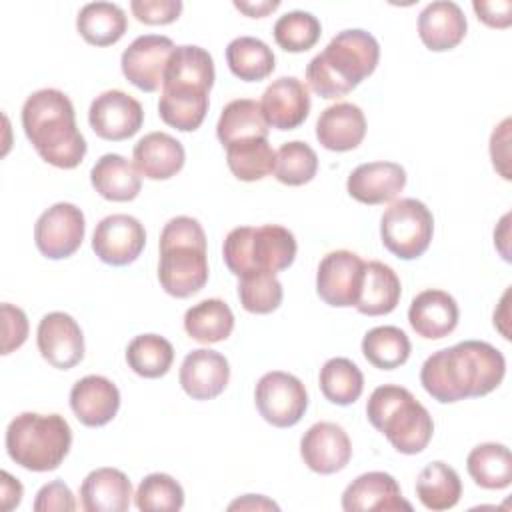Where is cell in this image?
I'll list each match as a JSON object with an SVG mask.
<instances>
[{
  "instance_id": "cell-35",
  "label": "cell",
  "mask_w": 512,
  "mask_h": 512,
  "mask_svg": "<svg viewBox=\"0 0 512 512\" xmlns=\"http://www.w3.org/2000/svg\"><path fill=\"white\" fill-rule=\"evenodd\" d=\"M226 62L230 72L244 82L264 80L276 66L272 48L254 36L234 38L226 46Z\"/></svg>"
},
{
  "instance_id": "cell-18",
  "label": "cell",
  "mask_w": 512,
  "mask_h": 512,
  "mask_svg": "<svg viewBox=\"0 0 512 512\" xmlns=\"http://www.w3.org/2000/svg\"><path fill=\"white\" fill-rule=\"evenodd\" d=\"M260 110L268 126L276 130H294L310 112L308 86L294 76H282L264 90Z\"/></svg>"
},
{
  "instance_id": "cell-1",
  "label": "cell",
  "mask_w": 512,
  "mask_h": 512,
  "mask_svg": "<svg viewBox=\"0 0 512 512\" xmlns=\"http://www.w3.org/2000/svg\"><path fill=\"white\" fill-rule=\"evenodd\" d=\"M506 360L498 348L482 340H464L430 354L420 368L424 390L442 404L480 398L496 390Z\"/></svg>"
},
{
  "instance_id": "cell-7",
  "label": "cell",
  "mask_w": 512,
  "mask_h": 512,
  "mask_svg": "<svg viewBox=\"0 0 512 512\" xmlns=\"http://www.w3.org/2000/svg\"><path fill=\"white\" fill-rule=\"evenodd\" d=\"M72 446L70 424L60 414L22 412L6 428L10 460L32 472L56 470Z\"/></svg>"
},
{
  "instance_id": "cell-48",
  "label": "cell",
  "mask_w": 512,
  "mask_h": 512,
  "mask_svg": "<svg viewBox=\"0 0 512 512\" xmlns=\"http://www.w3.org/2000/svg\"><path fill=\"white\" fill-rule=\"evenodd\" d=\"M472 8L478 16V20H482L486 26L490 28H508L512 22V2L510 0H492V2H484V0H474Z\"/></svg>"
},
{
  "instance_id": "cell-2",
  "label": "cell",
  "mask_w": 512,
  "mask_h": 512,
  "mask_svg": "<svg viewBox=\"0 0 512 512\" xmlns=\"http://www.w3.org/2000/svg\"><path fill=\"white\" fill-rule=\"evenodd\" d=\"M214 76V60L208 50L194 44L176 46L162 78L158 100L162 122L180 132L200 128L208 112Z\"/></svg>"
},
{
  "instance_id": "cell-6",
  "label": "cell",
  "mask_w": 512,
  "mask_h": 512,
  "mask_svg": "<svg viewBox=\"0 0 512 512\" xmlns=\"http://www.w3.org/2000/svg\"><path fill=\"white\" fill-rule=\"evenodd\" d=\"M366 416L400 454H418L432 440V416L408 388L378 386L368 398Z\"/></svg>"
},
{
  "instance_id": "cell-13",
  "label": "cell",
  "mask_w": 512,
  "mask_h": 512,
  "mask_svg": "<svg viewBox=\"0 0 512 512\" xmlns=\"http://www.w3.org/2000/svg\"><path fill=\"white\" fill-rule=\"evenodd\" d=\"M174 42L168 36L144 34L138 36L120 58L124 78L144 92H156L162 84L164 70L174 52Z\"/></svg>"
},
{
  "instance_id": "cell-14",
  "label": "cell",
  "mask_w": 512,
  "mask_h": 512,
  "mask_svg": "<svg viewBox=\"0 0 512 512\" xmlns=\"http://www.w3.org/2000/svg\"><path fill=\"white\" fill-rule=\"evenodd\" d=\"M146 230L138 218L130 214H110L96 224L92 250L110 266L132 264L144 250Z\"/></svg>"
},
{
  "instance_id": "cell-46",
  "label": "cell",
  "mask_w": 512,
  "mask_h": 512,
  "mask_svg": "<svg viewBox=\"0 0 512 512\" xmlns=\"http://www.w3.org/2000/svg\"><path fill=\"white\" fill-rule=\"evenodd\" d=\"M32 508L36 512H72L76 510V500L62 480H52L38 490Z\"/></svg>"
},
{
  "instance_id": "cell-5",
  "label": "cell",
  "mask_w": 512,
  "mask_h": 512,
  "mask_svg": "<svg viewBox=\"0 0 512 512\" xmlns=\"http://www.w3.org/2000/svg\"><path fill=\"white\" fill-rule=\"evenodd\" d=\"M158 280L166 294L188 298L208 282L206 234L196 218L176 216L160 232Z\"/></svg>"
},
{
  "instance_id": "cell-19",
  "label": "cell",
  "mask_w": 512,
  "mask_h": 512,
  "mask_svg": "<svg viewBox=\"0 0 512 512\" xmlns=\"http://www.w3.org/2000/svg\"><path fill=\"white\" fill-rule=\"evenodd\" d=\"M178 380L192 400H212L228 386L230 364L224 354L198 348L184 356Z\"/></svg>"
},
{
  "instance_id": "cell-29",
  "label": "cell",
  "mask_w": 512,
  "mask_h": 512,
  "mask_svg": "<svg viewBox=\"0 0 512 512\" xmlns=\"http://www.w3.org/2000/svg\"><path fill=\"white\" fill-rule=\"evenodd\" d=\"M402 286L396 272L378 260L364 264V280L356 310L364 316H384L390 314L400 302Z\"/></svg>"
},
{
  "instance_id": "cell-43",
  "label": "cell",
  "mask_w": 512,
  "mask_h": 512,
  "mask_svg": "<svg viewBox=\"0 0 512 512\" xmlns=\"http://www.w3.org/2000/svg\"><path fill=\"white\" fill-rule=\"evenodd\" d=\"M136 508L142 512H176L184 506V490L170 474H148L134 494Z\"/></svg>"
},
{
  "instance_id": "cell-9",
  "label": "cell",
  "mask_w": 512,
  "mask_h": 512,
  "mask_svg": "<svg viewBox=\"0 0 512 512\" xmlns=\"http://www.w3.org/2000/svg\"><path fill=\"white\" fill-rule=\"evenodd\" d=\"M434 234V216L428 206L416 198L392 202L380 218V238L388 252L400 260L422 256Z\"/></svg>"
},
{
  "instance_id": "cell-41",
  "label": "cell",
  "mask_w": 512,
  "mask_h": 512,
  "mask_svg": "<svg viewBox=\"0 0 512 512\" xmlns=\"http://www.w3.org/2000/svg\"><path fill=\"white\" fill-rule=\"evenodd\" d=\"M318 172V156L312 146L300 140L286 142L276 152L274 176L286 186L308 184Z\"/></svg>"
},
{
  "instance_id": "cell-11",
  "label": "cell",
  "mask_w": 512,
  "mask_h": 512,
  "mask_svg": "<svg viewBox=\"0 0 512 512\" xmlns=\"http://www.w3.org/2000/svg\"><path fill=\"white\" fill-rule=\"evenodd\" d=\"M86 232L84 214L76 204L58 202L44 210L34 226V242L42 256L62 260L72 256Z\"/></svg>"
},
{
  "instance_id": "cell-15",
  "label": "cell",
  "mask_w": 512,
  "mask_h": 512,
  "mask_svg": "<svg viewBox=\"0 0 512 512\" xmlns=\"http://www.w3.org/2000/svg\"><path fill=\"white\" fill-rule=\"evenodd\" d=\"M88 122L96 136L120 142L132 138L142 128L144 110L130 94L122 90H106L92 100Z\"/></svg>"
},
{
  "instance_id": "cell-27",
  "label": "cell",
  "mask_w": 512,
  "mask_h": 512,
  "mask_svg": "<svg viewBox=\"0 0 512 512\" xmlns=\"http://www.w3.org/2000/svg\"><path fill=\"white\" fill-rule=\"evenodd\" d=\"M130 498L132 484L118 468H96L80 484V504L86 512H124Z\"/></svg>"
},
{
  "instance_id": "cell-17",
  "label": "cell",
  "mask_w": 512,
  "mask_h": 512,
  "mask_svg": "<svg viewBox=\"0 0 512 512\" xmlns=\"http://www.w3.org/2000/svg\"><path fill=\"white\" fill-rule=\"evenodd\" d=\"M300 456L312 472L334 474L350 462L352 442L342 426L334 422H316L300 440Z\"/></svg>"
},
{
  "instance_id": "cell-44",
  "label": "cell",
  "mask_w": 512,
  "mask_h": 512,
  "mask_svg": "<svg viewBox=\"0 0 512 512\" xmlns=\"http://www.w3.org/2000/svg\"><path fill=\"white\" fill-rule=\"evenodd\" d=\"M130 10L138 22L158 26L174 22L182 12L180 0H132Z\"/></svg>"
},
{
  "instance_id": "cell-52",
  "label": "cell",
  "mask_w": 512,
  "mask_h": 512,
  "mask_svg": "<svg viewBox=\"0 0 512 512\" xmlns=\"http://www.w3.org/2000/svg\"><path fill=\"white\" fill-rule=\"evenodd\" d=\"M508 222H510V214H504V218L500 220L498 230H494V244L498 246V250H500V254L506 262H510V254H508V248H506V244H508Z\"/></svg>"
},
{
  "instance_id": "cell-36",
  "label": "cell",
  "mask_w": 512,
  "mask_h": 512,
  "mask_svg": "<svg viewBox=\"0 0 512 512\" xmlns=\"http://www.w3.org/2000/svg\"><path fill=\"white\" fill-rule=\"evenodd\" d=\"M226 164L242 182H256L274 172L276 152L268 138H250L226 146Z\"/></svg>"
},
{
  "instance_id": "cell-12",
  "label": "cell",
  "mask_w": 512,
  "mask_h": 512,
  "mask_svg": "<svg viewBox=\"0 0 512 512\" xmlns=\"http://www.w3.org/2000/svg\"><path fill=\"white\" fill-rule=\"evenodd\" d=\"M364 260L350 250L328 252L316 270V292L318 296L334 308L356 306L362 280H364Z\"/></svg>"
},
{
  "instance_id": "cell-34",
  "label": "cell",
  "mask_w": 512,
  "mask_h": 512,
  "mask_svg": "<svg viewBox=\"0 0 512 512\" xmlns=\"http://www.w3.org/2000/svg\"><path fill=\"white\" fill-rule=\"evenodd\" d=\"M416 496L428 510L454 508L462 496L458 472L440 460L426 464L416 480Z\"/></svg>"
},
{
  "instance_id": "cell-26",
  "label": "cell",
  "mask_w": 512,
  "mask_h": 512,
  "mask_svg": "<svg viewBox=\"0 0 512 512\" xmlns=\"http://www.w3.org/2000/svg\"><path fill=\"white\" fill-rule=\"evenodd\" d=\"M132 158L140 176L148 180H168L182 170L186 152L174 136L150 132L136 142Z\"/></svg>"
},
{
  "instance_id": "cell-24",
  "label": "cell",
  "mask_w": 512,
  "mask_h": 512,
  "mask_svg": "<svg viewBox=\"0 0 512 512\" xmlns=\"http://www.w3.org/2000/svg\"><path fill=\"white\" fill-rule=\"evenodd\" d=\"M466 16L456 2L438 0L424 6L418 16V36L432 52L456 48L466 36Z\"/></svg>"
},
{
  "instance_id": "cell-39",
  "label": "cell",
  "mask_w": 512,
  "mask_h": 512,
  "mask_svg": "<svg viewBox=\"0 0 512 512\" xmlns=\"http://www.w3.org/2000/svg\"><path fill=\"white\" fill-rule=\"evenodd\" d=\"M126 362L142 378H160L174 362V348L164 336L140 334L128 344Z\"/></svg>"
},
{
  "instance_id": "cell-45",
  "label": "cell",
  "mask_w": 512,
  "mask_h": 512,
  "mask_svg": "<svg viewBox=\"0 0 512 512\" xmlns=\"http://www.w3.org/2000/svg\"><path fill=\"white\" fill-rule=\"evenodd\" d=\"M28 338V318L22 308L4 302L2 304V354H10L20 348Z\"/></svg>"
},
{
  "instance_id": "cell-38",
  "label": "cell",
  "mask_w": 512,
  "mask_h": 512,
  "mask_svg": "<svg viewBox=\"0 0 512 512\" xmlns=\"http://www.w3.org/2000/svg\"><path fill=\"white\" fill-rule=\"evenodd\" d=\"M324 398L338 406L356 402L364 390L362 370L348 358H330L320 368L318 376Z\"/></svg>"
},
{
  "instance_id": "cell-37",
  "label": "cell",
  "mask_w": 512,
  "mask_h": 512,
  "mask_svg": "<svg viewBox=\"0 0 512 512\" xmlns=\"http://www.w3.org/2000/svg\"><path fill=\"white\" fill-rule=\"evenodd\" d=\"M412 344L404 330L396 326H376L362 338L364 358L380 370H394L410 356Z\"/></svg>"
},
{
  "instance_id": "cell-25",
  "label": "cell",
  "mask_w": 512,
  "mask_h": 512,
  "mask_svg": "<svg viewBox=\"0 0 512 512\" xmlns=\"http://www.w3.org/2000/svg\"><path fill=\"white\" fill-rule=\"evenodd\" d=\"M366 136L364 112L350 102H336L324 108L316 120L318 142L332 152H348L360 146Z\"/></svg>"
},
{
  "instance_id": "cell-20",
  "label": "cell",
  "mask_w": 512,
  "mask_h": 512,
  "mask_svg": "<svg viewBox=\"0 0 512 512\" xmlns=\"http://www.w3.org/2000/svg\"><path fill=\"white\" fill-rule=\"evenodd\" d=\"M342 508L346 512H362V510H378V512H394V510H412V504L404 500L402 490L394 476L386 472H366L352 480L342 494Z\"/></svg>"
},
{
  "instance_id": "cell-16",
  "label": "cell",
  "mask_w": 512,
  "mask_h": 512,
  "mask_svg": "<svg viewBox=\"0 0 512 512\" xmlns=\"http://www.w3.org/2000/svg\"><path fill=\"white\" fill-rule=\"evenodd\" d=\"M36 344L42 358L58 370H70L84 358L82 328L66 312H50L40 320Z\"/></svg>"
},
{
  "instance_id": "cell-40",
  "label": "cell",
  "mask_w": 512,
  "mask_h": 512,
  "mask_svg": "<svg viewBox=\"0 0 512 512\" xmlns=\"http://www.w3.org/2000/svg\"><path fill=\"white\" fill-rule=\"evenodd\" d=\"M238 278V298L246 312L270 314L282 304L284 290L276 274L254 270Z\"/></svg>"
},
{
  "instance_id": "cell-10",
  "label": "cell",
  "mask_w": 512,
  "mask_h": 512,
  "mask_svg": "<svg viewBox=\"0 0 512 512\" xmlns=\"http://www.w3.org/2000/svg\"><path fill=\"white\" fill-rule=\"evenodd\" d=\"M254 402L268 424L276 428H290L304 416L308 408V392L302 380L294 374L272 370L258 380Z\"/></svg>"
},
{
  "instance_id": "cell-8",
  "label": "cell",
  "mask_w": 512,
  "mask_h": 512,
  "mask_svg": "<svg viewBox=\"0 0 512 512\" xmlns=\"http://www.w3.org/2000/svg\"><path fill=\"white\" fill-rule=\"evenodd\" d=\"M296 250V238L284 226H238L224 238L222 256L226 268L234 276H242L254 270L276 274L294 262Z\"/></svg>"
},
{
  "instance_id": "cell-30",
  "label": "cell",
  "mask_w": 512,
  "mask_h": 512,
  "mask_svg": "<svg viewBox=\"0 0 512 512\" xmlns=\"http://www.w3.org/2000/svg\"><path fill=\"white\" fill-rule=\"evenodd\" d=\"M268 128L270 126L262 116L260 102L250 98H236L222 108L216 124V136L226 148L240 140L268 138Z\"/></svg>"
},
{
  "instance_id": "cell-33",
  "label": "cell",
  "mask_w": 512,
  "mask_h": 512,
  "mask_svg": "<svg viewBox=\"0 0 512 512\" xmlns=\"http://www.w3.org/2000/svg\"><path fill=\"white\" fill-rule=\"evenodd\" d=\"M466 468L470 478L486 490H502L512 482V454L504 444L474 446L466 458Z\"/></svg>"
},
{
  "instance_id": "cell-23",
  "label": "cell",
  "mask_w": 512,
  "mask_h": 512,
  "mask_svg": "<svg viewBox=\"0 0 512 512\" xmlns=\"http://www.w3.org/2000/svg\"><path fill=\"white\" fill-rule=\"evenodd\" d=\"M460 310L456 300L444 290H422L408 308L412 330L426 340H440L458 326Z\"/></svg>"
},
{
  "instance_id": "cell-50",
  "label": "cell",
  "mask_w": 512,
  "mask_h": 512,
  "mask_svg": "<svg viewBox=\"0 0 512 512\" xmlns=\"http://www.w3.org/2000/svg\"><path fill=\"white\" fill-rule=\"evenodd\" d=\"M228 510H280V508H278V504H274L266 496L246 494V496L230 502Z\"/></svg>"
},
{
  "instance_id": "cell-47",
  "label": "cell",
  "mask_w": 512,
  "mask_h": 512,
  "mask_svg": "<svg viewBox=\"0 0 512 512\" xmlns=\"http://www.w3.org/2000/svg\"><path fill=\"white\" fill-rule=\"evenodd\" d=\"M508 142H510V118H504L490 136V156L494 168L500 172L504 180H510V154H508Z\"/></svg>"
},
{
  "instance_id": "cell-28",
  "label": "cell",
  "mask_w": 512,
  "mask_h": 512,
  "mask_svg": "<svg viewBox=\"0 0 512 512\" xmlns=\"http://www.w3.org/2000/svg\"><path fill=\"white\" fill-rule=\"evenodd\" d=\"M94 190L110 202H130L140 194L142 176L132 162L120 154H104L90 170Z\"/></svg>"
},
{
  "instance_id": "cell-31",
  "label": "cell",
  "mask_w": 512,
  "mask_h": 512,
  "mask_svg": "<svg viewBox=\"0 0 512 512\" xmlns=\"http://www.w3.org/2000/svg\"><path fill=\"white\" fill-rule=\"evenodd\" d=\"M128 28L124 10L112 2H90L76 16L78 34L92 46L116 44Z\"/></svg>"
},
{
  "instance_id": "cell-4",
  "label": "cell",
  "mask_w": 512,
  "mask_h": 512,
  "mask_svg": "<svg viewBox=\"0 0 512 512\" xmlns=\"http://www.w3.org/2000/svg\"><path fill=\"white\" fill-rule=\"evenodd\" d=\"M380 60L376 38L360 28L338 32L306 66L308 86L320 98H340L368 78Z\"/></svg>"
},
{
  "instance_id": "cell-42",
  "label": "cell",
  "mask_w": 512,
  "mask_h": 512,
  "mask_svg": "<svg viewBox=\"0 0 512 512\" xmlns=\"http://www.w3.org/2000/svg\"><path fill=\"white\" fill-rule=\"evenodd\" d=\"M274 40L286 52L310 50L322 34L320 20L304 10H292L280 16L274 24Z\"/></svg>"
},
{
  "instance_id": "cell-21",
  "label": "cell",
  "mask_w": 512,
  "mask_h": 512,
  "mask_svg": "<svg viewBox=\"0 0 512 512\" xmlns=\"http://www.w3.org/2000/svg\"><path fill=\"white\" fill-rule=\"evenodd\" d=\"M406 186V170L396 162H366L356 166L348 180V194L362 204L376 206L394 200Z\"/></svg>"
},
{
  "instance_id": "cell-51",
  "label": "cell",
  "mask_w": 512,
  "mask_h": 512,
  "mask_svg": "<svg viewBox=\"0 0 512 512\" xmlns=\"http://www.w3.org/2000/svg\"><path fill=\"white\" fill-rule=\"evenodd\" d=\"M280 6V0H260V2H234V8L250 18H264Z\"/></svg>"
},
{
  "instance_id": "cell-22",
  "label": "cell",
  "mask_w": 512,
  "mask_h": 512,
  "mask_svg": "<svg viewBox=\"0 0 512 512\" xmlns=\"http://www.w3.org/2000/svg\"><path fill=\"white\" fill-rule=\"evenodd\" d=\"M70 408L84 426L98 428L118 414L120 392L112 380L90 374L72 386Z\"/></svg>"
},
{
  "instance_id": "cell-32",
  "label": "cell",
  "mask_w": 512,
  "mask_h": 512,
  "mask_svg": "<svg viewBox=\"0 0 512 512\" xmlns=\"http://www.w3.org/2000/svg\"><path fill=\"white\" fill-rule=\"evenodd\" d=\"M184 330L196 342L216 344L232 334L234 314L224 300L208 298L186 310Z\"/></svg>"
},
{
  "instance_id": "cell-49",
  "label": "cell",
  "mask_w": 512,
  "mask_h": 512,
  "mask_svg": "<svg viewBox=\"0 0 512 512\" xmlns=\"http://www.w3.org/2000/svg\"><path fill=\"white\" fill-rule=\"evenodd\" d=\"M0 500H2V510H12L20 504L22 500V494H24V488L22 484L10 476L6 470L0 474Z\"/></svg>"
},
{
  "instance_id": "cell-3",
  "label": "cell",
  "mask_w": 512,
  "mask_h": 512,
  "mask_svg": "<svg viewBox=\"0 0 512 512\" xmlns=\"http://www.w3.org/2000/svg\"><path fill=\"white\" fill-rule=\"evenodd\" d=\"M22 128L38 156L56 168H76L86 156V140L76 126L74 106L62 90L32 92L22 106Z\"/></svg>"
}]
</instances>
